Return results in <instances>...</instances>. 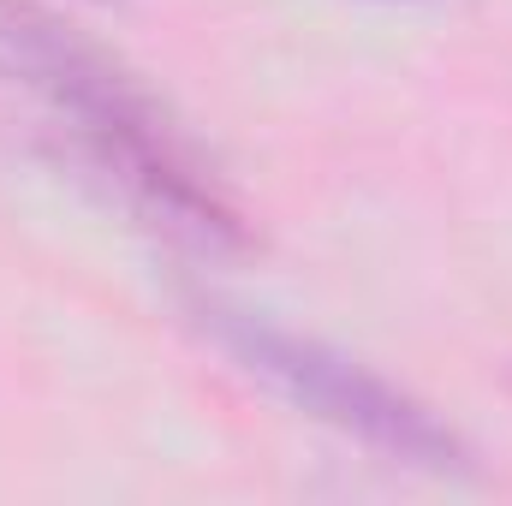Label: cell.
Wrapping results in <instances>:
<instances>
[{
	"label": "cell",
	"instance_id": "obj_2",
	"mask_svg": "<svg viewBox=\"0 0 512 506\" xmlns=\"http://www.w3.org/2000/svg\"><path fill=\"white\" fill-rule=\"evenodd\" d=\"M197 316L256 381H268L280 399L322 417L328 429L364 441L370 453H382L393 465L435 471V477L471 471V447L453 423H441L423 399H411L405 387L376 376L370 364L334 352L328 340L292 334V328H280L256 310H233V304H197Z\"/></svg>",
	"mask_w": 512,
	"mask_h": 506
},
{
	"label": "cell",
	"instance_id": "obj_1",
	"mask_svg": "<svg viewBox=\"0 0 512 506\" xmlns=\"http://www.w3.org/2000/svg\"><path fill=\"white\" fill-rule=\"evenodd\" d=\"M0 78L30 90L72 131L78 161L131 209L197 251H239L245 227L185 155L167 108L126 66L36 0H0Z\"/></svg>",
	"mask_w": 512,
	"mask_h": 506
}]
</instances>
